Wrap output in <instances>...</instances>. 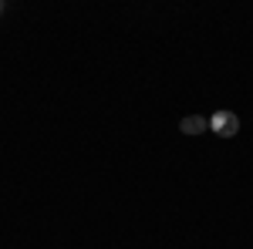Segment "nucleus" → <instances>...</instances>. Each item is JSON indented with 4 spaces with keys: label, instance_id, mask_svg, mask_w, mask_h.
<instances>
[{
    "label": "nucleus",
    "instance_id": "f257e3e1",
    "mask_svg": "<svg viewBox=\"0 0 253 249\" xmlns=\"http://www.w3.org/2000/svg\"><path fill=\"white\" fill-rule=\"evenodd\" d=\"M210 128H213L219 138H233V135L240 132V118H236L233 111H226V108H219V111L210 118Z\"/></svg>",
    "mask_w": 253,
    "mask_h": 249
},
{
    "label": "nucleus",
    "instance_id": "7ed1b4c3",
    "mask_svg": "<svg viewBox=\"0 0 253 249\" xmlns=\"http://www.w3.org/2000/svg\"><path fill=\"white\" fill-rule=\"evenodd\" d=\"M0 17H3V0H0Z\"/></svg>",
    "mask_w": 253,
    "mask_h": 249
},
{
    "label": "nucleus",
    "instance_id": "f03ea898",
    "mask_svg": "<svg viewBox=\"0 0 253 249\" xmlns=\"http://www.w3.org/2000/svg\"><path fill=\"white\" fill-rule=\"evenodd\" d=\"M206 128H210V118H203V115H189L179 121V132L182 135H203Z\"/></svg>",
    "mask_w": 253,
    "mask_h": 249
}]
</instances>
